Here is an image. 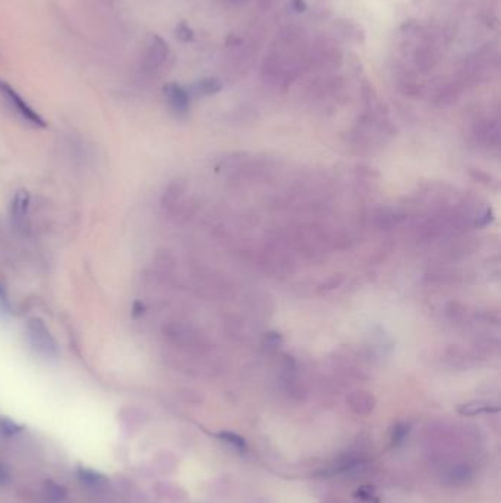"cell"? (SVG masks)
I'll return each instance as SVG.
<instances>
[{
    "label": "cell",
    "instance_id": "26",
    "mask_svg": "<svg viewBox=\"0 0 501 503\" xmlns=\"http://www.w3.org/2000/svg\"><path fill=\"white\" fill-rule=\"evenodd\" d=\"M281 340H282V339H281L280 333H275V331L268 333V334L265 335V339H263L265 344L269 346V347H277V346H280V344H281Z\"/></svg>",
    "mask_w": 501,
    "mask_h": 503
},
{
    "label": "cell",
    "instance_id": "10",
    "mask_svg": "<svg viewBox=\"0 0 501 503\" xmlns=\"http://www.w3.org/2000/svg\"><path fill=\"white\" fill-rule=\"evenodd\" d=\"M500 119L495 116H485L478 119L472 127V135L476 143L493 149L500 145Z\"/></svg>",
    "mask_w": 501,
    "mask_h": 503
},
{
    "label": "cell",
    "instance_id": "2",
    "mask_svg": "<svg viewBox=\"0 0 501 503\" xmlns=\"http://www.w3.org/2000/svg\"><path fill=\"white\" fill-rule=\"evenodd\" d=\"M498 69L500 55L497 46L493 43H487L462 60L455 80L463 87L479 86L494 80L497 77Z\"/></svg>",
    "mask_w": 501,
    "mask_h": 503
},
{
    "label": "cell",
    "instance_id": "24",
    "mask_svg": "<svg viewBox=\"0 0 501 503\" xmlns=\"http://www.w3.org/2000/svg\"><path fill=\"white\" fill-rule=\"evenodd\" d=\"M175 36H177V39H179L181 41H184V43H188V41L194 40V32L186 22H181V24L177 25Z\"/></svg>",
    "mask_w": 501,
    "mask_h": 503
},
{
    "label": "cell",
    "instance_id": "16",
    "mask_svg": "<svg viewBox=\"0 0 501 503\" xmlns=\"http://www.w3.org/2000/svg\"><path fill=\"white\" fill-rule=\"evenodd\" d=\"M222 81L217 77H205L197 80L191 88H190V95H194L195 98H207V96H214L218 95L219 91L222 90Z\"/></svg>",
    "mask_w": 501,
    "mask_h": 503
},
{
    "label": "cell",
    "instance_id": "9",
    "mask_svg": "<svg viewBox=\"0 0 501 503\" xmlns=\"http://www.w3.org/2000/svg\"><path fill=\"white\" fill-rule=\"evenodd\" d=\"M0 95L5 98V100L8 102V105L11 108L18 114V116H21L24 121H27L28 124H32L34 127H40L44 128L46 127V121L43 119V116L34 111L32 106H29L24 98L15 90L9 83H6L5 80H0Z\"/></svg>",
    "mask_w": 501,
    "mask_h": 503
},
{
    "label": "cell",
    "instance_id": "28",
    "mask_svg": "<svg viewBox=\"0 0 501 503\" xmlns=\"http://www.w3.org/2000/svg\"><path fill=\"white\" fill-rule=\"evenodd\" d=\"M293 8L297 11V12H303L308 9V5L305 0H293Z\"/></svg>",
    "mask_w": 501,
    "mask_h": 503
},
{
    "label": "cell",
    "instance_id": "22",
    "mask_svg": "<svg viewBox=\"0 0 501 503\" xmlns=\"http://www.w3.org/2000/svg\"><path fill=\"white\" fill-rule=\"evenodd\" d=\"M409 434V425L407 424H396L392 429L391 434V445L392 446H400L403 441L407 438Z\"/></svg>",
    "mask_w": 501,
    "mask_h": 503
},
{
    "label": "cell",
    "instance_id": "17",
    "mask_svg": "<svg viewBox=\"0 0 501 503\" xmlns=\"http://www.w3.org/2000/svg\"><path fill=\"white\" fill-rule=\"evenodd\" d=\"M78 477L81 480L83 484H85L90 489H102L106 484H108V480H106L104 476L99 474V472L88 469V468H81L78 471Z\"/></svg>",
    "mask_w": 501,
    "mask_h": 503
},
{
    "label": "cell",
    "instance_id": "11",
    "mask_svg": "<svg viewBox=\"0 0 501 503\" xmlns=\"http://www.w3.org/2000/svg\"><path fill=\"white\" fill-rule=\"evenodd\" d=\"M163 93L166 103H168V108L175 116L184 118L188 115L191 95L187 88L178 83H168L163 87Z\"/></svg>",
    "mask_w": 501,
    "mask_h": 503
},
{
    "label": "cell",
    "instance_id": "5",
    "mask_svg": "<svg viewBox=\"0 0 501 503\" xmlns=\"http://www.w3.org/2000/svg\"><path fill=\"white\" fill-rule=\"evenodd\" d=\"M27 340L36 355L44 359H57L59 347L50 330L41 318H32L27 323Z\"/></svg>",
    "mask_w": 501,
    "mask_h": 503
},
{
    "label": "cell",
    "instance_id": "18",
    "mask_svg": "<svg viewBox=\"0 0 501 503\" xmlns=\"http://www.w3.org/2000/svg\"><path fill=\"white\" fill-rule=\"evenodd\" d=\"M459 413L462 415H467V417H474V415H479V414H485V413H498L497 406H491L485 402H470L466 405L459 406Z\"/></svg>",
    "mask_w": 501,
    "mask_h": 503
},
{
    "label": "cell",
    "instance_id": "12",
    "mask_svg": "<svg viewBox=\"0 0 501 503\" xmlns=\"http://www.w3.org/2000/svg\"><path fill=\"white\" fill-rule=\"evenodd\" d=\"M396 83L402 93L409 98H419L425 91V86L419 79V74L409 65H400L397 68Z\"/></svg>",
    "mask_w": 501,
    "mask_h": 503
},
{
    "label": "cell",
    "instance_id": "6",
    "mask_svg": "<svg viewBox=\"0 0 501 503\" xmlns=\"http://www.w3.org/2000/svg\"><path fill=\"white\" fill-rule=\"evenodd\" d=\"M172 52L166 40L158 34L150 36L142 58V68L147 74H158L171 62Z\"/></svg>",
    "mask_w": 501,
    "mask_h": 503
},
{
    "label": "cell",
    "instance_id": "14",
    "mask_svg": "<svg viewBox=\"0 0 501 503\" xmlns=\"http://www.w3.org/2000/svg\"><path fill=\"white\" fill-rule=\"evenodd\" d=\"M337 34L348 43H363L364 29L352 20H340L334 25Z\"/></svg>",
    "mask_w": 501,
    "mask_h": 503
},
{
    "label": "cell",
    "instance_id": "27",
    "mask_svg": "<svg viewBox=\"0 0 501 503\" xmlns=\"http://www.w3.org/2000/svg\"><path fill=\"white\" fill-rule=\"evenodd\" d=\"M9 480H11V476H9L8 469L2 464H0V485L8 484Z\"/></svg>",
    "mask_w": 501,
    "mask_h": 503
},
{
    "label": "cell",
    "instance_id": "23",
    "mask_svg": "<svg viewBox=\"0 0 501 503\" xmlns=\"http://www.w3.org/2000/svg\"><path fill=\"white\" fill-rule=\"evenodd\" d=\"M447 315L453 319V321H462L466 315V308L458 302H453L447 307Z\"/></svg>",
    "mask_w": 501,
    "mask_h": 503
},
{
    "label": "cell",
    "instance_id": "25",
    "mask_svg": "<svg viewBox=\"0 0 501 503\" xmlns=\"http://www.w3.org/2000/svg\"><path fill=\"white\" fill-rule=\"evenodd\" d=\"M46 493H48V496L52 497L53 500H62L67 496L64 487H60L53 481L46 483Z\"/></svg>",
    "mask_w": 501,
    "mask_h": 503
},
{
    "label": "cell",
    "instance_id": "8",
    "mask_svg": "<svg viewBox=\"0 0 501 503\" xmlns=\"http://www.w3.org/2000/svg\"><path fill=\"white\" fill-rule=\"evenodd\" d=\"M345 90V81L340 75L324 74L321 77L312 80L308 86V98L315 102H324L341 96Z\"/></svg>",
    "mask_w": 501,
    "mask_h": 503
},
{
    "label": "cell",
    "instance_id": "21",
    "mask_svg": "<svg viewBox=\"0 0 501 503\" xmlns=\"http://www.w3.org/2000/svg\"><path fill=\"white\" fill-rule=\"evenodd\" d=\"M20 433H22V427L18 425L15 421L0 417V434L5 437H15L18 436Z\"/></svg>",
    "mask_w": 501,
    "mask_h": 503
},
{
    "label": "cell",
    "instance_id": "4",
    "mask_svg": "<svg viewBox=\"0 0 501 503\" xmlns=\"http://www.w3.org/2000/svg\"><path fill=\"white\" fill-rule=\"evenodd\" d=\"M344 52L338 41L332 37H316L309 43L305 55V68L322 74H332L341 68Z\"/></svg>",
    "mask_w": 501,
    "mask_h": 503
},
{
    "label": "cell",
    "instance_id": "7",
    "mask_svg": "<svg viewBox=\"0 0 501 503\" xmlns=\"http://www.w3.org/2000/svg\"><path fill=\"white\" fill-rule=\"evenodd\" d=\"M412 68L419 74H431L441 62V51L430 36H422L412 52Z\"/></svg>",
    "mask_w": 501,
    "mask_h": 503
},
{
    "label": "cell",
    "instance_id": "3",
    "mask_svg": "<svg viewBox=\"0 0 501 503\" xmlns=\"http://www.w3.org/2000/svg\"><path fill=\"white\" fill-rule=\"evenodd\" d=\"M226 71L237 75H245L256 64L261 49V37L254 33H233L225 41Z\"/></svg>",
    "mask_w": 501,
    "mask_h": 503
},
{
    "label": "cell",
    "instance_id": "20",
    "mask_svg": "<svg viewBox=\"0 0 501 503\" xmlns=\"http://www.w3.org/2000/svg\"><path fill=\"white\" fill-rule=\"evenodd\" d=\"M350 403L355 408L356 413H368V410H371V408H373V398L366 393H357L352 396Z\"/></svg>",
    "mask_w": 501,
    "mask_h": 503
},
{
    "label": "cell",
    "instance_id": "13",
    "mask_svg": "<svg viewBox=\"0 0 501 503\" xmlns=\"http://www.w3.org/2000/svg\"><path fill=\"white\" fill-rule=\"evenodd\" d=\"M463 91V86L458 80H448L444 83H439L434 90L431 103L437 108H450L460 100Z\"/></svg>",
    "mask_w": 501,
    "mask_h": 503
},
{
    "label": "cell",
    "instance_id": "1",
    "mask_svg": "<svg viewBox=\"0 0 501 503\" xmlns=\"http://www.w3.org/2000/svg\"><path fill=\"white\" fill-rule=\"evenodd\" d=\"M305 71V60L270 48L261 64V80L268 87L285 91Z\"/></svg>",
    "mask_w": 501,
    "mask_h": 503
},
{
    "label": "cell",
    "instance_id": "15",
    "mask_svg": "<svg viewBox=\"0 0 501 503\" xmlns=\"http://www.w3.org/2000/svg\"><path fill=\"white\" fill-rule=\"evenodd\" d=\"M28 209H29V194L25 190H20L13 197L12 202V220L20 228H24L27 218H28Z\"/></svg>",
    "mask_w": 501,
    "mask_h": 503
},
{
    "label": "cell",
    "instance_id": "19",
    "mask_svg": "<svg viewBox=\"0 0 501 503\" xmlns=\"http://www.w3.org/2000/svg\"><path fill=\"white\" fill-rule=\"evenodd\" d=\"M218 438L224 440L225 443L231 445L233 448H235L240 452H246L247 450V441L242 438L240 434L233 433V431H221L217 434Z\"/></svg>",
    "mask_w": 501,
    "mask_h": 503
}]
</instances>
